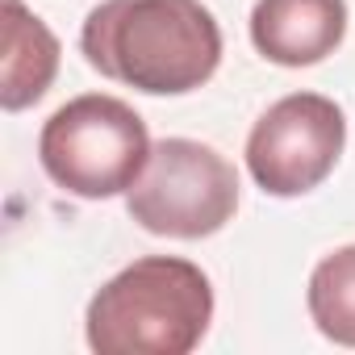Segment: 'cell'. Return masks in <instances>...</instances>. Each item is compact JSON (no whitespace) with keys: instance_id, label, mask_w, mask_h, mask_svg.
<instances>
[{"instance_id":"obj_5","label":"cell","mask_w":355,"mask_h":355,"mask_svg":"<svg viewBox=\"0 0 355 355\" xmlns=\"http://www.w3.org/2000/svg\"><path fill=\"white\" fill-rule=\"evenodd\" d=\"M347 146V117L330 96L293 92L276 101L247 138V171L268 197L313 193Z\"/></svg>"},{"instance_id":"obj_4","label":"cell","mask_w":355,"mask_h":355,"mask_svg":"<svg viewBox=\"0 0 355 355\" xmlns=\"http://www.w3.org/2000/svg\"><path fill=\"white\" fill-rule=\"evenodd\" d=\"M125 209L146 234L209 239L239 209V171L222 150L197 138H163L125 193Z\"/></svg>"},{"instance_id":"obj_8","label":"cell","mask_w":355,"mask_h":355,"mask_svg":"<svg viewBox=\"0 0 355 355\" xmlns=\"http://www.w3.org/2000/svg\"><path fill=\"white\" fill-rule=\"evenodd\" d=\"M305 305H309L313 326H318L330 343L355 347V243L330 251V255L313 268Z\"/></svg>"},{"instance_id":"obj_3","label":"cell","mask_w":355,"mask_h":355,"mask_svg":"<svg viewBox=\"0 0 355 355\" xmlns=\"http://www.w3.org/2000/svg\"><path fill=\"white\" fill-rule=\"evenodd\" d=\"M38 159L51 180L80 201H109L134 189L150 159L146 121L117 96L84 92L55 109L38 134Z\"/></svg>"},{"instance_id":"obj_2","label":"cell","mask_w":355,"mask_h":355,"mask_svg":"<svg viewBox=\"0 0 355 355\" xmlns=\"http://www.w3.org/2000/svg\"><path fill=\"white\" fill-rule=\"evenodd\" d=\"M214 322L209 276L175 255H146L96 288L84 334L96 355H189Z\"/></svg>"},{"instance_id":"obj_7","label":"cell","mask_w":355,"mask_h":355,"mask_svg":"<svg viewBox=\"0 0 355 355\" xmlns=\"http://www.w3.org/2000/svg\"><path fill=\"white\" fill-rule=\"evenodd\" d=\"M59 76V38L21 0H5V55H0V105L21 113L38 105Z\"/></svg>"},{"instance_id":"obj_6","label":"cell","mask_w":355,"mask_h":355,"mask_svg":"<svg viewBox=\"0 0 355 355\" xmlns=\"http://www.w3.org/2000/svg\"><path fill=\"white\" fill-rule=\"evenodd\" d=\"M347 38V0H259L251 42L276 67H313Z\"/></svg>"},{"instance_id":"obj_1","label":"cell","mask_w":355,"mask_h":355,"mask_svg":"<svg viewBox=\"0 0 355 355\" xmlns=\"http://www.w3.org/2000/svg\"><path fill=\"white\" fill-rule=\"evenodd\" d=\"M80 51L92 71L150 96H184L214 80L222 30L201 0H101Z\"/></svg>"}]
</instances>
